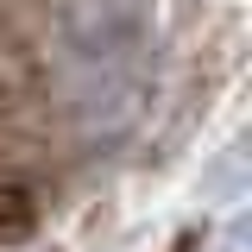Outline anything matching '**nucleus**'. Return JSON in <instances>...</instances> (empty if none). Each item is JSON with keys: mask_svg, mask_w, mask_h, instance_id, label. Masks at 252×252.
Masks as SVG:
<instances>
[{"mask_svg": "<svg viewBox=\"0 0 252 252\" xmlns=\"http://www.w3.org/2000/svg\"><path fill=\"white\" fill-rule=\"evenodd\" d=\"M152 32H158V6L152 0H76L63 13V44L69 57L82 63L89 76L114 82L120 69L152 51Z\"/></svg>", "mask_w": 252, "mask_h": 252, "instance_id": "nucleus-1", "label": "nucleus"}]
</instances>
